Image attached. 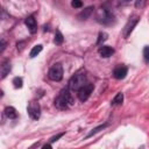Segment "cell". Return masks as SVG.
<instances>
[{
  "instance_id": "obj_1",
  "label": "cell",
  "mask_w": 149,
  "mask_h": 149,
  "mask_svg": "<svg viewBox=\"0 0 149 149\" xmlns=\"http://www.w3.org/2000/svg\"><path fill=\"white\" fill-rule=\"evenodd\" d=\"M73 105V98L69 90H62L55 99V106L58 109H66L69 106Z\"/></svg>"
},
{
  "instance_id": "obj_2",
  "label": "cell",
  "mask_w": 149,
  "mask_h": 149,
  "mask_svg": "<svg viewBox=\"0 0 149 149\" xmlns=\"http://www.w3.org/2000/svg\"><path fill=\"white\" fill-rule=\"evenodd\" d=\"M86 74L84 72H79L74 74L70 80H69V90L71 91H78L84 85H86Z\"/></svg>"
},
{
  "instance_id": "obj_3",
  "label": "cell",
  "mask_w": 149,
  "mask_h": 149,
  "mask_svg": "<svg viewBox=\"0 0 149 149\" xmlns=\"http://www.w3.org/2000/svg\"><path fill=\"white\" fill-rule=\"evenodd\" d=\"M48 77L49 79L54 80V81H59L62 80L63 78V66L61 63H56L54 64L50 70H49V73H48Z\"/></svg>"
},
{
  "instance_id": "obj_4",
  "label": "cell",
  "mask_w": 149,
  "mask_h": 149,
  "mask_svg": "<svg viewBox=\"0 0 149 149\" xmlns=\"http://www.w3.org/2000/svg\"><path fill=\"white\" fill-rule=\"evenodd\" d=\"M113 14L107 8H100L97 13V20L101 23H111L113 21Z\"/></svg>"
},
{
  "instance_id": "obj_5",
  "label": "cell",
  "mask_w": 149,
  "mask_h": 149,
  "mask_svg": "<svg viewBox=\"0 0 149 149\" xmlns=\"http://www.w3.org/2000/svg\"><path fill=\"white\" fill-rule=\"evenodd\" d=\"M92 91H93V84H86V85H84L81 88H79L77 92V94H78V99L80 100V101H86L87 99H88V97L91 95V93H92Z\"/></svg>"
},
{
  "instance_id": "obj_6",
  "label": "cell",
  "mask_w": 149,
  "mask_h": 149,
  "mask_svg": "<svg viewBox=\"0 0 149 149\" xmlns=\"http://www.w3.org/2000/svg\"><path fill=\"white\" fill-rule=\"evenodd\" d=\"M28 114L33 120H37L41 115V107L37 101H30L28 105Z\"/></svg>"
},
{
  "instance_id": "obj_7",
  "label": "cell",
  "mask_w": 149,
  "mask_h": 149,
  "mask_svg": "<svg viewBox=\"0 0 149 149\" xmlns=\"http://www.w3.org/2000/svg\"><path fill=\"white\" fill-rule=\"evenodd\" d=\"M137 22H139V16H137V15H134V16H132V17L128 20V22H127V24H126V27H125V30H123V36H125V38H127V37L130 35V33L133 31V29H134V27L137 24Z\"/></svg>"
},
{
  "instance_id": "obj_8",
  "label": "cell",
  "mask_w": 149,
  "mask_h": 149,
  "mask_svg": "<svg viewBox=\"0 0 149 149\" xmlns=\"http://www.w3.org/2000/svg\"><path fill=\"white\" fill-rule=\"evenodd\" d=\"M24 23L28 27V30L30 31V34H35L37 31V23H36V20L34 19V16H28L24 20Z\"/></svg>"
},
{
  "instance_id": "obj_9",
  "label": "cell",
  "mask_w": 149,
  "mask_h": 149,
  "mask_svg": "<svg viewBox=\"0 0 149 149\" xmlns=\"http://www.w3.org/2000/svg\"><path fill=\"white\" fill-rule=\"evenodd\" d=\"M127 71H128V70H127L126 66L119 65V66H116V68L114 69L113 76H114L115 79H123V78L126 77V74H127Z\"/></svg>"
},
{
  "instance_id": "obj_10",
  "label": "cell",
  "mask_w": 149,
  "mask_h": 149,
  "mask_svg": "<svg viewBox=\"0 0 149 149\" xmlns=\"http://www.w3.org/2000/svg\"><path fill=\"white\" fill-rule=\"evenodd\" d=\"M98 52H99V55L101 57L107 58V57H109V56H112L114 54V49L112 47H108V45H102V47L99 48Z\"/></svg>"
},
{
  "instance_id": "obj_11",
  "label": "cell",
  "mask_w": 149,
  "mask_h": 149,
  "mask_svg": "<svg viewBox=\"0 0 149 149\" xmlns=\"http://www.w3.org/2000/svg\"><path fill=\"white\" fill-rule=\"evenodd\" d=\"M10 71V64H9V61H5L1 65V78L3 79Z\"/></svg>"
},
{
  "instance_id": "obj_12",
  "label": "cell",
  "mask_w": 149,
  "mask_h": 149,
  "mask_svg": "<svg viewBox=\"0 0 149 149\" xmlns=\"http://www.w3.org/2000/svg\"><path fill=\"white\" fill-rule=\"evenodd\" d=\"M5 115L8 118V119H15L17 116V113H16V109L12 106H8L5 108Z\"/></svg>"
},
{
  "instance_id": "obj_13",
  "label": "cell",
  "mask_w": 149,
  "mask_h": 149,
  "mask_svg": "<svg viewBox=\"0 0 149 149\" xmlns=\"http://www.w3.org/2000/svg\"><path fill=\"white\" fill-rule=\"evenodd\" d=\"M93 9H94V8H93L92 6L87 7V8H86V9H84L81 13H79V14H78V19H80V20H86V19L91 15V13L93 12Z\"/></svg>"
},
{
  "instance_id": "obj_14",
  "label": "cell",
  "mask_w": 149,
  "mask_h": 149,
  "mask_svg": "<svg viewBox=\"0 0 149 149\" xmlns=\"http://www.w3.org/2000/svg\"><path fill=\"white\" fill-rule=\"evenodd\" d=\"M122 101H123V94L120 92V93H118V94L113 98V100H112L111 104H112L113 106H116V105H121Z\"/></svg>"
},
{
  "instance_id": "obj_15",
  "label": "cell",
  "mask_w": 149,
  "mask_h": 149,
  "mask_svg": "<svg viewBox=\"0 0 149 149\" xmlns=\"http://www.w3.org/2000/svg\"><path fill=\"white\" fill-rule=\"evenodd\" d=\"M42 48H43V47H42L41 44L35 45V47L31 49V51H30V54H29V57H30V58H34L35 56H37V55H38V54L42 51Z\"/></svg>"
},
{
  "instance_id": "obj_16",
  "label": "cell",
  "mask_w": 149,
  "mask_h": 149,
  "mask_svg": "<svg viewBox=\"0 0 149 149\" xmlns=\"http://www.w3.org/2000/svg\"><path fill=\"white\" fill-rule=\"evenodd\" d=\"M63 41H64V38H63V35H62V33H61L59 30H57V31H56V34H55V38H54V42H55L56 44H62V43H63Z\"/></svg>"
},
{
  "instance_id": "obj_17",
  "label": "cell",
  "mask_w": 149,
  "mask_h": 149,
  "mask_svg": "<svg viewBox=\"0 0 149 149\" xmlns=\"http://www.w3.org/2000/svg\"><path fill=\"white\" fill-rule=\"evenodd\" d=\"M22 78H20V77H15L14 79H13V84H14V87L15 88H21L22 87Z\"/></svg>"
},
{
  "instance_id": "obj_18",
  "label": "cell",
  "mask_w": 149,
  "mask_h": 149,
  "mask_svg": "<svg viewBox=\"0 0 149 149\" xmlns=\"http://www.w3.org/2000/svg\"><path fill=\"white\" fill-rule=\"evenodd\" d=\"M107 36H108V35H107L106 33H102V31L99 33V37H98V42H97V43H98V44H101L102 42H105V41L107 40Z\"/></svg>"
},
{
  "instance_id": "obj_19",
  "label": "cell",
  "mask_w": 149,
  "mask_h": 149,
  "mask_svg": "<svg viewBox=\"0 0 149 149\" xmlns=\"http://www.w3.org/2000/svg\"><path fill=\"white\" fill-rule=\"evenodd\" d=\"M106 126H107V125H101V126H99V127H97V128H94V129H92V132H91V133H90V134L87 135V137H91V136H92L93 134H95V133H98V132H99L100 129H104V128H105Z\"/></svg>"
},
{
  "instance_id": "obj_20",
  "label": "cell",
  "mask_w": 149,
  "mask_h": 149,
  "mask_svg": "<svg viewBox=\"0 0 149 149\" xmlns=\"http://www.w3.org/2000/svg\"><path fill=\"white\" fill-rule=\"evenodd\" d=\"M71 6H72L73 8H80V7L83 6V2H81L80 0H72V1H71Z\"/></svg>"
},
{
  "instance_id": "obj_21",
  "label": "cell",
  "mask_w": 149,
  "mask_h": 149,
  "mask_svg": "<svg viewBox=\"0 0 149 149\" xmlns=\"http://www.w3.org/2000/svg\"><path fill=\"white\" fill-rule=\"evenodd\" d=\"M143 57H144L146 62L149 63V47H146V48L143 49Z\"/></svg>"
},
{
  "instance_id": "obj_22",
  "label": "cell",
  "mask_w": 149,
  "mask_h": 149,
  "mask_svg": "<svg viewBox=\"0 0 149 149\" xmlns=\"http://www.w3.org/2000/svg\"><path fill=\"white\" fill-rule=\"evenodd\" d=\"M146 1H147V0H136V1H135V7H136V8L143 7L144 3H146Z\"/></svg>"
},
{
  "instance_id": "obj_23",
  "label": "cell",
  "mask_w": 149,
  "mask_h": 149,
  "mask_svg": "<svg viewBox=\"0 0 149 149\" xmlns=\"http://www.w3.org/2000/svg\"><path fill=\"white\" fill-rule=\"evenodd\" d=\"M64 134H65V133H59V134H57L56 136H52V137L50 139V143H52V142H55V141H57V140H58L59 137H62V136H63Z\"/></svg>"
},
{
  "instance_id": "obj_24",
  "label": "cell",
  "mask_w": 149,
  "mask_h": 149,
  "mask_svg": "<svg viewBox=\"0 0 149 149\" xmlns=\"http://www.w3.org/2000/svg\"><path fill=\"white\" fill-rule=\"evenodd\" d=\"M5 48H6V42H5V40H1V48H0V52H2V51L5 50Z\"/></svg>"
},
{
  "instance_id": "obj_25",
  "label": "cell",
  "mask_w": 149,
  "mask_h": 149,
  "mask_svg": "<svg viewBox=\"0 0 149 149\" xmlns=\"http://www.w3.org/2000/svg\"><path fill=\"white\" fill-rule=\"evenodd\" d=\"M47 148L50 149V148H51V144H44V146H43V149H47Z\"/></svg>"
},
{
  "instance_id": "obj_26",
  "label": "cell",
  "mask_w": 149,
  "mask_h": 149,
  "mask_svg": "<svg viewBox=\"0 0 149 149\" xmlns=\"http://www.w3.org/2000/svg\"><path fill=\"white\" fill-rule=\"evenodd\" d=\"M123 1H125V2H128V1H130V0H123Z\"/></svg>"
}]
</instances>
